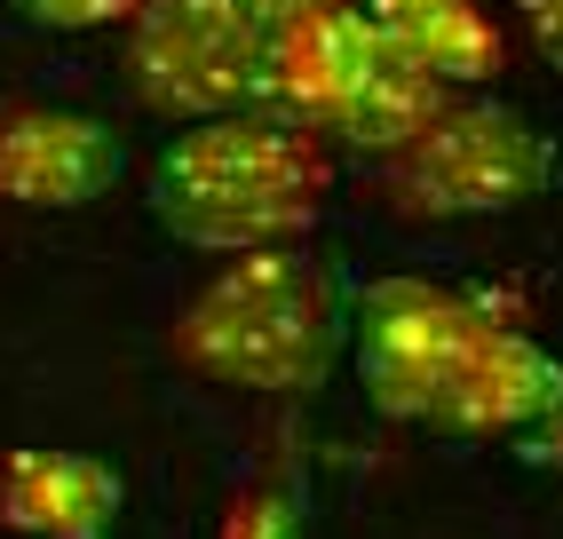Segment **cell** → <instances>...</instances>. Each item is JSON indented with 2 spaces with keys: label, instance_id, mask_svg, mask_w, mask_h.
Masks as SVG:
<instances>
[{
  "label": "cell",
  "instance_id": "cell-1",
  "mask_svg": "<svg viewBox=\"0 0 563 539\" xmlns=\"http://www.w3.org/2000/svg\"><path fill=\"white\" fill-rule=\"evenodd\" d=\"M325 135H310L271 103H239L183 120V135H167L143 175V199H152V222L183 246L254 254L302 239L325 207Z\"/></svg>",
  "mask_w": 563,
  "mask_h": 539
},
{
  "label": "cell",
  "instance_id": "cell-2",
  "mask_svg": "<svg viewBox=\"0 0 563 539\" xmlns=\"http://www.w3.org/2000/svg\"><path fill=\"white\" fill-rule=\"evenodd\" d=\"M333 350H342V310H333V286L318 278L302 246L231 254L167 326V358L183 373L254 397L318 389Z\"/></svg>",
  "mask_w": 563,
  "mask_h": 539
},
{
  "label": "cell",
  "instance_id": "cell-3",
  "mask_svg": "<svg viewBox=\"0 0 563 539\" xmlns=\"http://www.w3.org/2000/svg\"><path fill=\"white\" fill-rule=\"evenodd\" d=\"M493 310L461 301L453 286L429 278H373L350 310L357 333V381L373 413L389 420H429V429H461L468 381L493 350Z\"/></svg>",
  "mask_w": 563,
  "mask_h": 539
},
{
  "label": "cell",
  "instance_id": "cell-4",
  "mask_svg": "<svg viewBox=\"0 0 563 539\" xmlns=\"http://www.w3.org/2000/svg\"><path fill=\"white\" fill-rule=\"evenodd\" d=\"M382 167H389V199L405 215L461 222V215L532 207L555 183V143L508 103H444Z\"/></svg>",
  "mask_w": 563,
  "mask_h": 539
},
{
  "label": "cell",
  "instance_id": "cell-5",
  "mask_svg": "<svg viewBox=\"0 0 563 539\" xmlns=\"http://www.w3.org/2000/svg\"><path fill=\"white\" fill-rule=\"evenodd\" d=\"M271 32L246 0H135L128 16V80L159 120H207L262 96Z\"/></svg>",
  "mask_w": 563,
  "mask_h": 539
},
{
  "label": "cell",
  "instance_id": "cell-6",
  "mask_svg": "<svg viewBox=\"0 0 563 539\" xmlns=\"http://www.w3.org/2000/svg\"><path fill=\"white\" fill-rule=\"evenodd\" d=\"M128 175V143L96 111H9L0 120V199L88 207Z\"/></svg>",
  "mask_w": 563,
  "mask_h": 539
},
{
  "label": "cell",
  "instance_id": "cell-7",
  "mask_svg": "<svg viewBox=\"0 0 563 539\" xmlns=\"http://www.w3.org/2000/svg\"><path fill=\"white\" fill-rule=\"evenodd\" d=\"M128 484L88 452H9L0 460V524L24 539H111Z\"/></svg>",
  "mask_w": 563,
  "mask_h": 539
},
{
  "label": "cell",
  "instance_id": "cell-8",
  "mask_svg": "<svg viewBox=\"0 0 563 539\" xmlns=\"http://www.w3.org/2000/svg\"><path fill=\"white\" fill-rule=\"evenodd\" d=\"M444 103H453V88L429 80L421 64H405V56L382 41V32L365 24V48L350 56L342 96H333V111H325V128H318V135H342L350 151H373V160H389V151H405Z\"/></svg>",
  "mask_w": 563,
  "mask_h": 539
},
{
  "label": "cell",
  "instance_id": "cell-9",
  "mask_svg": "<svg viewBox=\"0 0 563 539\" xmlns=\"http://www.w3.org/2000/svg\"><path fill=\"white\" fill-rule=\"evenodd\" d=\"M357 9L405 64H421L444 88H468V80L500 72V24L476 0H357Z\"/></svg>",
  "mask_w": 563,
  "mask_h": 539
},
{
  "label": "cell",
  "instance_id": "cell-10",
  "mask_svg": "<svg viewBox=\"0 0 563 539\" xmlns=\"http://www.w3.org/2000/svg\"><path fill=\"white\" fill-rule=\"evenodd\" d=\"M555 413H563V365L532 333L493 326V350H484L468 405H461V437H532Z\"/></svg>",
  "mask_w": 563,
  "mask_h": 539
},
{
  "label": "cell",
  "instance_id": "cell-11",
  "mask_svg": "<svg viewBox=\"0 0 563 539\" xmlns=\"http://www.w3.org/2000/svg\"><path fill=\"white\" fill-rule=\"evenodd\" d=\"M16 9L41 32H103V24H128L135 0H16Z\"/></svg>",
  "mask_w": 563,
  "mask_h": 539
},
{
  "label": "cell",
  "instance_id": "cell-12",
  "mask_svg": "<svg viewBox=\"0 0 563 539\" xmlns=\"http://www.w3.org/2000/svg\"><path fill=\"white\" fill-rule=\"evenodd\" d=\"M222 539H302V516H294L278 492H246L231 508V531Z\"/></svg>",
  "mask_w": 563,
  "mask_h": 539
},
{
  "label": "cell",
  "instance_id": "cell-13",
  "mask_svg": "<svg viewBox=\"0 0 563 539\" xmlns=\"http://www.w3.org/2000/svg\"><path fill=\"white\" fill-rule=\"evenodd\" d=\"M523 9V32H532V48L563 72V0H516Z\"/></svg>",
  "mask_w": 563,
  "mask_h": 539
},
{
  "label": "cell",
  "instance_id": "cell-14",
  "mask_svg": "<svg viewBox=\"0 0 563 539\" xmlns=\"http://www.w3.org/2000/svg\"><path fill=\"white\" fill-rule=\"evenodd\" d=\"M246 9H254L262 32H278V24H302V16H318V9H350V0H246Z\"/></svg>",
  "mask_w": 563,
  "mask_h": 539
}]
</instances>
